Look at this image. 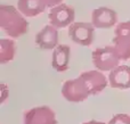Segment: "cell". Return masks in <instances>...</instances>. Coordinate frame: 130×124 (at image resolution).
<instances>
[{
  "label": "cell",
  "instance_id": "14",
  "mask_svg": "<svg viewBox=\"0 0 130 124\" xmlns=\"http://www.w3.org/2000/svg\"><path fill=\"white\" fill-rule=\"evenodd\" d=\"M16 54V43L13 39H0V64L9 63Z\"/></svg>",
  "mask_w": 130,
  "mask_h": 124
},
{
  "label": "cell",
  "instance_id": "17",
  "mask_svg": "<svg viewBox=\"0 0 130 124\" xmlns=\"http://www.w3.org/2000/svg\"><path fill=\"white\" fill-rule=\"evenodd\" d=\"M43 2L47 6V8H53V7L57 6V5L63 4V0H43Z\"/></svg>",
  "mask_w": 130,
  "mask_h": 124
},
{
  "label": "cell",
  "instance_id": "18",
  "mask_svg": "<svg viewBox=\"0 0 130 124\" xmlns=\"http://www.w3.org/2000/svg\"><path fill=\"white\" fill-rule=\"evenodd\" d=\"M82 124H106L105 122H102V121H97V120H91V121H87V122L82 123Z\"/></svg>",
  "mask_w": 130,
  "mask_h": 124
},
{
  "label": "cell",
  "instance_id": "3",
  "mask_svg": "<svg viewBox=\"0 0 130 124\" xmlns=\"http://www.w3.org/2000/svg\"><path fill=\"white\" fill-rule=\"evenodd\" d=\"M62 96L70 102H82L90 95V91L83 79L79 75L75 79L65 81L62 86Z\"/></svg>",
  "mask_w": 130,
  "mask_h": 124
},
{
  "label": "cell",
  "instance_id": "9",
  "mask_svg": "<svg viewBox=\"0 0 130 124\" xmlns=\"http://www.w3.org/2000/svg\"><path fill=\"white\" fill-rule=\"evenodd\" d=\"M80 76L82 77L83 81L88 86L91 96L101 93L102 91H104V89L108 84V77H106L102 73V71H99V70L86 71V72L81 73Z\"/></svg>",
  "mask_w": 130,
  "mask_h": 124
},
{
  "label": "cell",
  "instance_id": "7",
  "mask_svg": "<svg viewBox=\"0 0 130 124\" xmlns=\"http://www.w3.org/2000/svg\"><path fill=\"white\" fill-rule=\"evenodd\" d=\"M56 113L48 106H38L24 113L23 124H57Z\"/></svg>",
  "mask_w": 130,
  "mask_h": 124
},
{
  "label": "cell",
  "instance_id": "15",
  "mask_svg": "<svg viewBox=\"0 0 130 124\" xmlns=\"http://www.w3.org/2000/svg\"><path fill=\"white\" fill-rule=\"evenodd\" d=\"M107 124H130V115H128V114H117L111 118Z\"/></svg>",
  "mask_w": 130,
  "mask_h": 124
},
{
  "label": "cell",
  "instance_id": "2",
  "mask_svg": "<svg viewBox=\"0 0 130 124\" xmlns=\"http://www.w3.org/2000/svg\"><path fill=\"white\" fill-rule=\"evenodd\" d=\"M91 59L94 66L102 72H111L122 60L113 45L95 49L91 52Z\"/></svg>",
  "mask_w": 130,
  "mask_h": 124
},
{
  "label": "cell",
  "instance_id": "10",
  "mask_svg": "<svg viewBox=\"0 0 130 124\" xmlns=\"http://www.w3.org/2000/svg\"><path fill=\"white\" fill-rule=\"evenodd\" d=\"M91 23L96 29H110L117 25L118 15L115 10L108 7H98L91 14Z\"/></svg>",
  "mask_w": 130,
  "mask_h": 124
},
{
  "label": "cell",
  "instance_id": "8",
  "mask_svg": "<svg viewBox=\"0 0 130 124\" xmlns=\"http://www.w3.org/2000/svg\"><path fill=\"white\" fill-rule=\"evenodd\" d=\"M36 45L42 50H54L58 46V29L48 24L36 34Z\"/></svg>",
  "mask_w": 130,
  "mask_h": 124
},
{
  "label": "cell",
  "instance_id": "4",
  "mask_svg": "<svg viewBox=\"0 0 130 124\" xmlns=\"http://www.w3.org/2000/svg\"><path fill=\"white\" fill-rule=\"evenodd\" d=\"M113 46L122 60L130 58V20L117 24L113 36Z\"/></svg>",
  "mask_w": 130,
  "mask_h": 124
},
{
  "label": "cell",
  "instance_id": "1",
  "mask_svg": "<svg viewBox=\"0 0 130 124\" xmlns=\"http://www.w3.org/2000/svg\"><path fill=\"white\" fill-rule=\"evenodd\" d=\"M0 27L9 38L17 39L27 32L29 23L17 7L11 5H1Z\"/></svg>",
  "mask_w": 130,
  "mask_h": 124
},
{
  "label": "cell",
  "instance_id": "6",
  "mask_svg": "<svg viewBox=\"0 0 130 124\" xmlns=\"http://www.w3.org/2000/svg\"><path fill=\"white\" fill-rule=\"evenodd\" d=\"M49 23L54 25L57 29H64L67 27L74 22L75 19V10L73 7L69 5L61 4L57 6L50 8V11L48 14Z\"/></svg>",
  "mask_w": 130,
  "mask_h": 124
},
{
  "label": "cell",
  "instance_id": "11",
  "mask_svg": "<svg viewBox=\"0 0 130 124\" xmlns=\"http://www.w3.org/2000/svg\"><path fill=\"white\" fill-rule=\"evenodd\" d=\"M108 84L113 89L127 90L130 88V66L118 65L108 75Z\"/></svg>",
  "mask_w": 130,
  "mask_h": 124
},
{
  "label": "cell",
  "instance_id": "16",
  "mask_svg": "<svg viewBox=\"0 0 130 124\" xmlns=\"http://www.w3.org/2000/svg\"><path fill=\"white\" fill-rule=\"evenodd\" d=\"M9 96V89L5 83L0 84V104H4Z\"/></svg>",
  "mask_w": 130,
  "mask_h": 124
},
{
  "label": "cell",
  "instance_id": "12",
  "mask_svg": "<svg viewBox=\"0 0 130 124\" xmlns=\"http://www.w3.org/2000/svg\"><path fill=\"white\" fill-rule=\"evenodd\" d=\"M71 48L67 45H58L52 54V66L57 72H65L69 70Z\"/></svg>",
  "mask_w": 130,
  "mask_h": 124
},
{
  "label": "cell",
  "instance_id": "13",
  "mask_svg": "<svg viewBox=\"0 0 130 124\" xmlns=\"http://www.w3.org/2000/svg\"><path fill=\"white\" fill-rule=\"evenodd\" d=\"M17 8L25 17H36L46 10L43 0H17Z\"/></svg>",
  "mask_w": 130,
  "mask_h": 124
},
{
  "label": "cell",
  "instance_id": "5",
  "mask_svg": "<svg viewBox=\"0 0 130 124\" xmlns=\"http://www.w3.org/2000/svg\"><path fill=\"white\" fill-rule=\"evenodd\" d=\"M95 29L92 23L73 22L69 26V36L73 42L83 47H88L94 42Z\"/></svg>",
  "mask_w": 130,
  "mask_h": 124
}]
</instances>
